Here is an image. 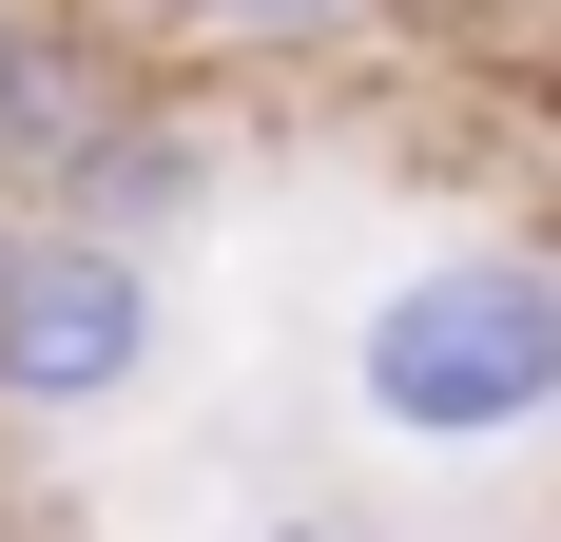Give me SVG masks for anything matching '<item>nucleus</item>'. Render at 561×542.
<instances>
[{
  "mask_svg": "<svg viewBox=\"0 0 561 542\" xmlns=\"http://www.w3.org/2000/svg\"><path fill=\"white\" fill-rule=\"evenodd\" d=\"M58 214H78V233H136V252H174V233L214 214V116H174L156 78H136V116L78 156V194H58Z\"/></svg>",
  "mask_w": 561,
  "mask_h": 542,
  "instance_id": "obj_4",
  "label": "nucleus"
},
{
  "mask_svg": "<svg viewBox=\"0 0 561 542\" xmlns=\"http://www.w3.org/2000/svg\"><path fill=\"white\" fill-rule=\"evenodd\" d=\"M156 349H174V310L136 233H78V214L0 233V427H98L156 387Z\"/></svg>",
  "mask_w": 561,
  "mask_h": 542,
  "instance_id": "obj_2",
  "label": "nucleus"
},
{
  "mask_svg": "<svg viewBox=\"0 0 561 542\" xmlns=\"http://www.w3.org/2000/svg\"><path fill=\"white\" fill-rule=\"evenodd\" d=\"M116 116H136V58L78 0H0V214H58Z\"/></svg>",
  "mask_w": 561,
  "mask_h": 542,
  "instance_id": "obj_3",
  "label": "nucleus"
},
{
  "mask_svg": "<svg viewBox=\"0 0 561 542\" xmlns=\"http://www.w3.org/2000/svg\"><path fill=\"white\" fill-rule=\"evenodd\" d=\"M272 542H330V523H272Z\"/></svg>",
  "mask_w": 561,
  "mask_h": 542,
  "instance_id": "obj_6",
  "label": "nucleus"
},
{
  "mask_svg": "<svg viewBox=\"0 0 561 542\" xmlns=\"http://www.w3.org/2000/svg\"><path fill=\"white\" fill-rule=\"evenodd\" d=\"M214 39H310V20H348V0H194Z\"/></svg>",
  "mask_w": 561,
  "mask_h": 542,
  "instance_id": "obj_5",
  "label": "nucleus"
},
{
  "mask_svg": "<svg viewBox=\"0 0 561 542\" xmlns=\"http://www.w3.org/2000/svg\"><path fill=\"white\" fill-rule=\"evenodd\" d=\"M348 407H368V445H426V465L561 445V252H523V233L407 252L348 310Z\"/></svg>",
  "mask_w": 561,
  "mask_h": 542,
  "instance_id": "obj_1",
  "label": "nucleus"
}]
</instances>
